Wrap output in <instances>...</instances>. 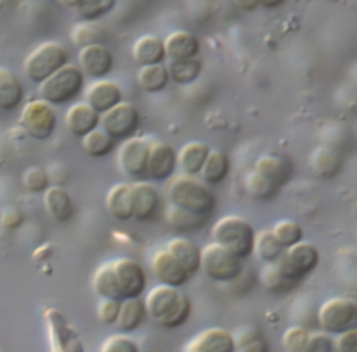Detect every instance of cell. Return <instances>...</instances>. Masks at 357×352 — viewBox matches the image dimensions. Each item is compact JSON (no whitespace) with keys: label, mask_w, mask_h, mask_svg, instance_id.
Wrapping results in <instances>:
<instances>
[{"label":"cell","mask_w":357,"mask_h":352,"mask_svg":"<svg viewBox=\"0 0 357 352\" xmlns=\"http://www.w3.org/2000/svg\"><path fill=\"white\" fill-rule=\"evenodd\" d=\"M144 306L146 316L167 330L181 327L191 316L190 299L178 288L162 284L146 294Z\"/></svg>","instance_id":"1"},{"label":"cell","mask_w":357,"mask_h":352,"mask_svg":"<svg viewBox=\"0 0 357 352\" xmlns=\"http://www.w3.org/2000/svg\"><path fill=\"white\" fill-rule=\"evenodd\" d=\"M169 205L181 207L191 213L209 217L216 199L211 189L192 175L180 174L173 177L166 185Z\"/></svg>","instance_id":"2"},{"label":"cell","mask_w":357,"mask_h":352,"mask_svg":"<svg viewBox=\"0 0 357 352\" xmlns=\"http://www.w3.org/2000/svg\"><path fill=\"white\" fill-rule=\"evenodd\" d=\"M254 237L252 225L240 216H225L212 227L213 242L231 252L240 260L252 253Z\"/></svg>","instance_id":"3"},{"label":"cell","mask_w":357,"mask_h":352,"mask_svg":"<svg viewBox=\"0 0 357 352\" xmlns=\"http://www.w3.org/2000/svg\"><path fill=\"white\" fill-rule=\"evenodd\" d=\"M84 86V75L75 65L67 64L39 83L42 100L52 104H64L75 99Z\"/></svg>","instance_id":"4"},{"label":"cell","mask_w":357,"mask_h":352,"mask_svg":"<svg viewBox=\"0 0 357 352\" xmlns=\"http://www.w3.org/2000/svg\"><path fill=\"white\" fill-rule=\"evenodd\" d=\"M70 54L59 42H45L35 47L26 57L24 70L26 77L36 83H42L52 74L68 64Z\"/></svg>","instance_id":"5"},{"label":"cell","mask_w":357,"mask_h":352,"mask_svg":"<svg viewBox=\"0 0 357 352\" xmlns=\"http://www.w3.org/2000/svg\"><path fill=\"white\" fill-rule=\"evenodd\" d=\"M318 324L321 331L337 335L357 326V302L347 296L326 299L318 309Z\"/></svg>","instance_id":"6"},{"label":"cell","mask_w":357,"mask_h":352,"mask_svg":"<svg viewBox=\"0 0 357 352\" xmlns=\"http://www.w3.org/2000/svg\"><path fill=\"white\" fill-rule=\"evenodd\" d=\"M199 269L216 282H231L243 271V263L231 252L216 242L201 249Z\"/></svg>","instance_id":"7"},{"label":"cell","mask_w":357,"mask_h":352,"mask_svg":"<svg viewBox=\"0 0 357 352\" xmlns=\"http://www.w3.org/2000/svg\"><path fill=\"white\" fill-rule=\"evenodd\" d=\"M57 124L53 107L45 100H32L24 106L20 114L21 128L33 139H47Z\"/></svg>","instance_id":"8"},{"label":"cell","mask_w":357,"mask_h":352,"mask_svg":"<svg viewBox=\"0 0 357 352\" xmlns=\"http://www.w3.org/2000/svg\"><path fill=\"white\" fill-rule=\"evenodd\" d=\"M50 352H85L84 345L66 316L54 307L45 312Z\"/></svg>","instance_id":"9"},{"label":"cell","mask_w":357,"mask_h":352,"mask_svg":"<svg viewBox=\"0 0 357 352\" xmlns=\"http://www.w3.org/2000/svg\"><path fill=\"white\" fill-rule=\"evenodd\" d=\"M100 128L114 141L128 139L139 124L138 110L128 102H120L99 117Z\"/></svg>","instance_id":"10"},{"label":"cell","mask_w":357,"mask_h":352,"mask_svg":"<svg viewBox=\"0 0 357 352\" xmlns=\"http://www.w3.org/2000/svg\"><path fill=\"white\" fill-rule=\"evenodd\" d=\"M286 352H332L333 339L324 331H311L303 326H291L282 335Z\"/></svg>","instance_id":"11"},{"label":"cell","mask_w":357,"mask_h":352,"mask_svg":"<svg viewBox=\"0 0 357 352\" xmlns=\"http://www.w3.org/2000/svg\"><path fill=\"white\" fill-rule=\"evenodd\" d=\"M278 262L291 277L301 281L318 266L319 252L311 242L300 241L296 245L286 248Z\"/></svg>","instance_id":"12"},{"label":"cell","mask_w":357,"mask_h":352,"mask_svg":"<svg viewBox=\"0 0 357 352\" xmlns=\"http://www.w3.org/2000/svg\"><path fill=\"white\" fill-rule=\"evenodd\" d=\"M149 142L144 138L126 139L117 152V161L120 170L130 178L141 179L146 175V160L149 152Z\"/></svg>","instance_id":"13"},{"label":"cell","mask_w":357,"mask_h":352,"mask_svg":"<svg viewBox=\"0 0 357 352\" xmlns=\"http://www.w3.org/2000/svg\"><path fill=\"white\" fill-rule=\"evenodd\" d=\"M121 299L139 298L146 287V274L142 266L130 257H120L112 262Z\"/></svg>","instance_id":"14"},{"label":"cell","mask_w":357,"mask_h":352,"mask_svg":"<svg viewBox=\"0 0 357 352\" xmlns=\"http://www.w3.org/2000/svg\"><path fill=\"white\" fill-rule=\"evenodd\" d=\"M183 352H234L233 335L222 327H208L197 333Z\"/></svg>","instance_id":"15"},{"label":"cell","mask_w":357,"mask_h":352,"mask_svg":"<svg viewBox=\"0 0 357 352\" xmlns=\"http://www.w3.org/2000/svg\"><path fill=\"white\" fill-rule=\"evenodd\" d=\"M132 217L138 221H148L158 213L160 199L155 185L146 181H135L131 185Z\"/></svg>","instance_id":"16"},{"label":"cell","mask_w":357,"mask_h":352,"mask_svg":"<svg viewBox=\"0 0 357 352\" xmlns=\"http://www.w3.org/2000/svg\"><path fill=\"white\" fill-rule=\"evenodd\" d=\"M177 164L174 149L166 142H152L149 145L146 160V175L156 181H163L172 177Z\"/></svg>","instance_id":"17"},{"label":"cell","mask_w":357,"mask_h":352,"mask_svg":"<svg viewBox=\"0 0 357 352\" xmlns=\"http://www.w3.org/2000/svg\"><path fill=\"white\" fill-rule=\"evenodd\" d=\"M78 63L81 72L96 79H103L113 68V54L102 43L91 45L79 49Z\"/></svg>","instance_id":"18"},{"label":"cell","mask_w":357,"mask_h":352,"mask_svg":"<svg viewBox=\"0 0 357 352\" xmlns=\"http://www.w3.org/2000/svg\"><path fill=\"white\" fill-rule=\"evenodd\" d=\"M151 269L156 280L162 285L180 288L183 287L188 280L190 274L173 259V256L166 250H158L151 262Z\"/></svg>","instance_id":"19"},{"label":"cell","mask_w":357,"mask_h":352,"mask_svg":"<svg viewBox=\"0 0 357 352\" xmlns=\"http://www.w3.org/2000/svg\"><path fill=\"white\" fill-rule=\"evenodd\" d=\"M85 100L100 115L121 102V89L114 81L98 79L85 90Z\"/></svg>","instance_id":"20"},{"label":"cell","mask_w":357,"mask_h":352,"mask_svg":"<svg viewBox=\"0 0 357 352\" xmlns=\"http://www.w3.org/2000/svg\"><path fill=\"white\" fill-rule=\"evenodd\" d=\"M258 174L278 185L279 188L286 185L293 175L291 161L282 154H264L255 161V170Z\"/></svg>","instance_id":"21"},{"label":"cell","mask_w":357,"mask_h":352,"mask_svg":"<svg viewBox=\"0 0 357 352\" xmlns=\"http://www.w3.org/2000/svg\"><path fill=\"white\" fill-rule=\"evenodd\" d=\"M165 56L170 61L195 58L199 53V42L195 35L187 31H176L163 40Z\"/></svg>","instance_id":"22"},{"label":"cell","mask_w":357,"mask_h":352,"mask_svg":"<svg viewBox=\"0 0 357 352\" xmlns=\"http://www.w3.org/2000/svg\"><path fill=\"white\" fill-rule=\"evenodd\" d=\"M99 117L100 115L86 103H75L67 110L64 121L73 135L84 138L86 134L98 128Z\"/></svg>","instance_id":"23"},{"label":"cell","mask_w":357,"mask_h":352,"mask_svg":"<svg viewBox=\"0 0 357 352\" xmlns=\"http://www.w3.org/2000/svg\"><path fill=\"white\" fill-rule=\"evenodd\" d=\"M259 280L262 282V285L272 294H278V295H284L289 294L290 291H293L300 281L296 280L294 277H291L282 266L280 263L272 262V263H266L261 273H259Z\"/></svg>","instance_id":"24"},{"label":"cell","mask_w":357,"mask_h":352,"mask_svg":"<svg viewBox=\"0 0 357 352\" xmlns=\"http://www.w3.org/2000/svg\"><path fill=\"white\" fill-rule=\"evenodd\" d=\"M166 250L190 275L195 274L199 270L201 249L188 238L176 237L170 239Z\"/></svg>","instance_id":"25"},{"label":"cell","mask_w":357,"mask_h":352,"mask_svg":"<svg viewBox=\"0 0 357 352\" xmlns=\"http://www.w3.org/2000/svg\"><path fill=\"white\" fill-rule=\"evenodd\" d=\"M131 54L135 63L141 67L162 64L165 60V47L163 40L155 35H144L138 38L131 49Z\"/></svg>","instance_id":"26"},{"label":"cell","mask_w":357,"mask_h":352,"mask_svg":"<svg viewBox=\"0 0 357 352\" xmlns=\"http://www.w3.org/2000/svg\"><path fill=\"white\" fill-rule=\"evenodd\" d=\"M146 317V310L144 302L139 298L134 299H121L119 316L114 321V327L119 333L130 334L139 328Z\"/></svg>","instance_id":"27"},{"label":"cell","mask_w":357,"mask_h":352,"mask_svg":"<svg viewBox=\"0 0 357 352\" xmlns=\"http://www.w3.org/2000/svg\"><path fill=\"white\" fill-rule=\"evenodd\" d=\"M43 205L50 217L56 221H68L74 214V203L61 186H49L43 195Z\"/></svg>","instance_id":"28"},{"label":"cell","mask_w":357,"mask_h":352,"mask_svg":"<svg viewBox=\"0 0 357 352\" xmlns=\"http://www.w3.org/2000/svg\"><path fill=\"white\" fill-rule=\"evenodd\" d=\"M106 207L109 214L119 221L132 218L131 185L121 182L112 186L106 196Z\"/></svg>","instance_id":"29"},{"label":"cell","mask_w":357,"mask_h":352,"mask_svg":"<svg viewBox=\"0 0 357 352\" xmlns=\"http://www.w3.org/2000/svg\"><path fill=\"white\" fill-rule=\"evenodd\" d=\"M209 146L204 142H198V141H192L185 143L177 156V161L180 168L183 170L184 174L187 175H195L199 174L201 167L209 153Z\"/></svg>","instance_id":"30"},{"label":"cell","mask_w":357,"mask_h":352,"mask_svg":"<svg viewBox=\"0 0 357 352\" xmlns=\"http://www.w3.org/2000/svg\"><path fill=\"white\" fill-rule=\"evenodd\" d=\"M92 288L100 299L121 301V294L112 262H106L96 269L92 277Z\"/></svg>","instance_id":"31"},{"label":"cell","mask_w":357,"mask_h":352,"mask_svg":"<svg viewBox=\"0 0 357 352\" xmlns=\"http://www.w3.org/2000/svg\"><path fill=\"white\" fill-rule=\"evenodd\" d=\"M165 218L169 227L178 232H190L202 228L208 220V217L191 213L181 207L169 205L165 210Z\"/></svg>","instance_id":"32"},{"label":"cell","mask_w":357,"mask_h":352,"mask_svg":"<svg viewBox=\"0 0 357 352\" xmlns=\"http://www.w3.org/2000/svg\"><path fill=\"white\" fill-rule=\"evenodd\" d=\"M229 167V159L222 150H209L199 174L205 184L218 185L227 177Z\"/></svg>","instance_id":"33"},{"label":"cell","mask_w":357,"mask_h":352,"mask_svg":"<svg viewBox=\"0 0 357 352\" xmlns=\"http://www.w3.org/2000/svg\"><path fill=\"white\" fill-rule=\"evenodd\" d=\"M24 96L20 79L8 68L0 67V107L13 110L20 106Z\"/></svg>","instance_id":"34"},{"label":"cell","mask_w":357,"mask_h":352,"mask_svg":"<svg viewBox=\"0 0 357 352\" xmlns=\"http://www.w3.org/2000/svg\"><path fill=\"white\" fill-rule=\"evenodd\" d=\"M137 81L139 88L146 93H156L167 86L170 78L165 64H152L139 68Z\"/></svg>","instance_id":"35"},{"label":"cell","mask_w":357,"mask_h":352,"mask_svg":"<svg viewBox=\"0 0 357 352\" xmlns=\"http://www.w3.org/2000/svg\"><path fill=\"white\" fill-rule=\"evenodd\" d=\"M234 352H269V345L257 327L245 326L231 333Z\"/></svg>","instance_id":"36"},{"label":"cell","mask_w":357,"mask_h":352,"mask_svg":"<svg viewBox=\"0 0 357 352\" xmlns=\"http://www.w3.org/2000/svg\"><path fill=\"white\" fill-rule=\"evenodd\" d=\"M283 248L276 239V237L272 234L271 230H262L254 237V246L252 252L257 255L258 259H261L265 263L276 262L282 253Z\"/></svg>","instance_id":"37"},{"label":"cell","mask_w":357,"mask_h":352,"mask_svg":"<svg viewBox=\"0 0 357 352\" xmlns=\"http://www.w3.org/2000/svg\"><path fill=\"white\" fill-rule=\"evenodd\" d=\"M311 167L314 171L324 178H331L337 174V171L342 167V157L337 152L328 149V147H321L314 152L311 156Z\"/></svg>","instance_id":"38"},{"label":"cell","mask_w":357,"mask_h":352,"mask_svg":"<svg viewBox=\"0 0 357 352\" xmlns=\"http://www.w3.org/2000/svg\"><path fill=\"white\" fill-rule=\"evenodd\" d=\"M169 72V78L176 83L187 85L197 79L202 70V63L199 58H190V60H180V61H170L166 67Z\"/></svg>","instance_id":"39"},{"label":"cell","mask_w":357,"mask_h":352,"mask_svg":"<svg viewBox=\"0 0 357 352\" xmlns=\"http://www.w3.org/2000/svg\"><path fill=\"white\" fill-rule=\"evenodd\" d=\"M244 186L247 193L254 198V199H259V200H268L275 198L280 188L278 185H275L273 182H271L269 179H266L265 177H262L261 174H258L257 171H250L245 178H244Z\"/></svg>","instance_id":"40"},{"label":"cell","mask_w":357,"mask_h":352,"mask_svg":"<svg viewBox=\"0 0 357 352\" xmlns=\"http://www.w3.org/2000/svg\"><path fill=\"white\" fill-rule=\"evenodd\" d=\"M82 149L92 157H103L114 149V139L102 128H96L82 138Z\"/></svg>","instance_id":"41"},{"label":"cell","mask_w":357,"mask_h":352,"mask_svg":"<svg viewBox=\"0 0 357 352\" xmlns=\"http://www.w3.org/2000/svg\"><path fill=\"white\" fill-rule=\"evenodd\" d=\"M105 38V29L103 26L96 25L95 22H82L74 26L71 32V39L75 46L79 49L91 46V45H98Z\"/></svg>","instance_id":"42"},{"label":"cell","mask_w":357,"mask_h":352,"mask_svg":"<svg viewBox=\"0 0 357 352\" xmlns=\"http://www.w3.org/2000/svg\"><path fill=\"white\" fill-rule=\"evenodd\" d=\"M271 231L276 237L283 249L290 248L297 242L303 241L304 235L301 225L293 220H280L273 225Z\"/></svg>","instance_id":"43"},{"label":"cell","mask_w":357,"mask_h":352,"mask_svg":"<svg viewBox=\"0 0 357 352\" xmlns=\"http://www.w3.org/2000/svg\"><path fill=\"white\" fill-rule=\"evenodd\" d=\"M74 7L77 13L86 21V22H93L95 19L103 17L107 14L113 7L114 1L113 0H85V1H74Z\"/></svg>","instance_id":"44"},{"label":"cell","mask_w":357,"mask_h":352,"mask_svg":"<svg viewBox=\"0 0 357 352\" xmlns=\"http://www.w3.org/2000/svg\"><path fill=\"white\" fill-rule=\"evenodd\" d=\"M99 352H139V348L128 334L116 333L103 339Z\"/></svg>","instance_id":"45"},{"label":"cell","mask_w":357,"mask_h":352,"mask_svg":"<svg viewBox=\"0 0 357 352\" xmlns=\"http://www.w3.org/2000/svg\"><path fill=\"white\" fill-rule=\"evenodd\" d=\"M49 175L40 167H31L24 173L22 182L25 188L31 192H45L49 188Z\"/></svg>","instance_id":"46"},{"label":"cell","mask_w":357,"mask_h":352,"mask_svg":"<svg viewBox=\"0 0 357 352\" xmlns=\"http://www.w3.org/2000/svg\"><path fill=\"white\" fill-rule=\"evenodd\" d=\"M120 302L117 299H100L98 305V317L105 324H114L119 310H120Z\"/></svg>","instance_id":"47"},{"label":"cell","mask_w":357,"mask_h":352,"mask_svg":"<svg viewBox=\"0 0 357 352\" xmlns=\"http://www.w3.org/2000/svg\"><path fill=\"white\" fill-rule=\"evenodd\" d=\"M333 349L336 352H357V328L335 335Z\"/></svg>","instance_id":"48"}]
</instances>
